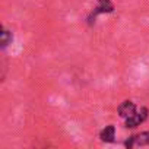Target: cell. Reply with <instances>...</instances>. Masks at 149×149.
<instances>
[{
    "label": "cell",
    "instance_id": "6da1fadb",
    "mask_svg": "<svg viewBox=\"0 0 149 149\" xmlns=\"http://www.w3.org/2000/svg\"><path fill=\"white\" fill-rule=\"evenodd\" d=\"M113 10H114V3L111 2V0H97V6L94 8V10L88 16V24L92 25L98 15H101V13H111Z\"/></svg>",
    "mask_w": 149,
    "mask_h": 149
},
{
    "label": "cell",
    "instance_id": "7a4b0ae2",
    "mask_svg": "<svg viewBox=\"0 0 149 149\" xmlns=\"http://www.w3.org/2000/svg\"><path fill=\"white\" fill-rule=\"evenodd\" d=\"M124 146L129 148V149H132V148H139V146H149V130L130 136V137L124 142Z\"/></svg>",
    "mask_w": 149,
    "mask_h": 149
},
{
    "label": "cell",
    "instance_id": "3957f363",
    "mask_svg": "<svg viewBox=\"0 0 149 149\" xmlns=\"http://www.w3.org/2000/svg\"><path fill=\"white\" fill-rule=\"evenodd\" d=\"M148 114H149V110H148L146 107H142L140 111H136L132 117L124 118V126H126L127 129H134V127L140 126V124L148 118Z\"/></svg>",
    "mask_w": 149,
    "mask_h": 149
},
{
    "label": "cell",
    "instance_id": "277c9868",
    "mask_svg": "<svg viewBox=\"0 0 149 149\" xmlns=\"http://www.w3.org/2000/svg\"><path fill=\"white\" fill-rule=\"evenodd\" d=\"M136 111H137V107H136V104H134L133 101H130V100L123 101V102L118 105V108H117V113H118V116H120L121 118H129V117H132Z\"/></svg>",
    "mask_w": 149,
    "mask_h": 149
},
{
    "label": "cell",
    "instance_id": "5b68a950",
    "mask_svg": "<svg viewBox=\"0 0 149 149\" xmlns=\"http://www.w3.org/2000/svg\"><path fill=\"white\" fill-rule=\"evenodd\" d=\"M114 137H116V127L113 124H108L105 126L101 132H100V139L105 143H111L114 142Z\"/></svg>",
    "mask_w": 149,
    "mask_h": 149
},
{
    "label": "cell",
    "instance_id": "8992f818",
    "mask_svg": "<svg viewBox=\"0 0 149 149\" xmlns=\"http://www.w3.org/2000/svg\"><path fill=\"white\" fill-rule=\"evenodd\" d=\"M13 41V35L9 29L3 28L2 29V34H0V44H2V48H6L9 44H12Z\"/></svg>",
    "mask_w": 149,
    "mask_h": 149
}]
</instances>
